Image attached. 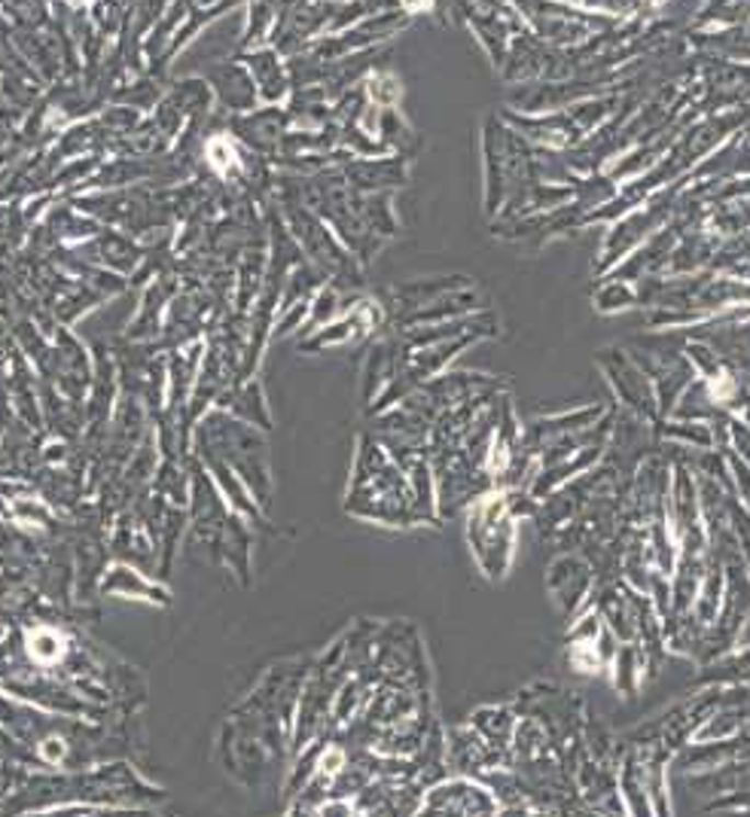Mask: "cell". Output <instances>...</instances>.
Segmentation results:
<instances>
[{
    "label": "cell",
    "instance_id": "7a4b0ae2",
    "mask_svg": "<svg viewBox=\"0 0 750 817\" xmlns=\"http://www.w3.org/2000/svg\"><path fill=\"white\" fill-rule=\"evenodd\" d=\"M519 521L512 519L507 509L504 492H492L473 500L468 509V543L473 550V559L482 567V574L488 579L507 577L516 552V528Z\"/></svg>",
    "mask_w": 750,
    "mask_h": 817
},
{
    "label": "cell",
    "instance_id": "9a60e30c",
    "mask_svg": "<svg viewBox=\"0 0 750 817\" xmlns=\"http://www.w3.org/2000/svg\"><path fill=\"white\" fill-rule=\"evenodd\" d=\"M516 723H519V714H516L512 707L504 705L480 707V711L473 714V729H476L488 745L497 747V750H510Z\"/></svg>",
    "mask_w": 750,
    "mask_h": 817
},
{
    "label": "cell",
    "instance_id": "30bf717a",
    "mask_svg": "<svg viewBox=\"0 0 750 817\" xmlns=\"http://www.w3.org/2000/svg\"><path fill=\"white\" fill-rule=\"evenodd\" d=\"M229 412L232 418L251 424L256 430H269L272 427V415L266 408V396H263V384L256 379L241 381V384H232L227 394L217 400V406Z\"/></svg>",
    "mask_w": 750,
    "mask_h": 817
},
{
    "label": "cell",
    "instance_id": "8992f818",
    "mask_svg": "<svg viewBox=\"0 0 750 817\" xmlns=\"http://www.w3.org/2000/svg\"><path fill=\"white\" fill-rule=\"evenodd\" d=\"M201 80L208 83L217 107H223L227 116H244V113H254L263 107L254 80H251V73H247V68L241 65L239 58L214 61Z\"/></svg>",
    "mask_w": 750,
    "mask_h": 817
},
{
    "label": "cell",
    "instance_id": "ac0fdd59",
    "mask_svg": "<svg viewBox=\"0 0 750 817\" xmlns=\"http://www.w3.org/2000/svg\"><path fill=\"white\" fill-rule=\"evenodd\" d=\"M610 665H613V683L625 695H632L637 690V683L647 677V663H644V653H641L637 644H620Z\"/></svg>",
    "mask_w": 750,
    "mask_h": 817
},
{
    "label": "cell",
    "instance_id": "44dd1931",
    "mask_svg": "<svg viewBox=\"0 0 750 817\" xmlns=\"http://www.w3.org/2000/svg\"><path fill=\"white\" fill-rule=\"evenodd\" d=\"M25 644H28L31 659L41 665H53L65 656V641L53 629H34L25 637Z\"/></svg>",
    "mask_w": 750,
    "mask_h": 817
},
{
    "label": "cell",
    "instance_id": "7c38bea8",
    "mask_svg": "<svg viewBox=\"0 0 750 817\" xmlns=\"http://www.w3.org/2000/svg\"><path fill=\"white\" fill-rule=\"evenodd\" d=\"M165 83L162 77H153V73H141V77H131L126 83L116 85V92L111 95V104H119V107H128L135 113H153L165 99Z\"/></svg>",
    "mask_w": 750,
    "mask_h": 817
},
{
    "label": "cell",
    "instance_id": "d6986e66",
    "mask_svg": "<svg viewBox=\"0 0 750 817\" xmlns=\"http://www.w3.org/2000/svg\"><path fill=\"white\" fill-rule=\"evenodd\" d=\"M364 95L372 107H396L400 99H403V83H400V77L394 71H388V68H376V71L369 73L367 80H364Z\"/></svg>",
    "mask_w": 750,
    "mask_h": 817
},
{
    "label": "cell",
    "instance_id": "6da1fadb",
    "mask_svg": "<svg viewBox=\"0 0 750 817\" xmlns=\"http://www.w3.org/2000/svg\"><path fill=\"white\" fill-rule=\"evenodd\" d=\"M348 509L357 516L382 521H412L415 497L406 473L394 464V458L372 434H364L357 442L355 480L348 492Z\"/></svg>",
    "mask_w": 750,
    "mask_h": 817
},
{
    "label": "cell",
    "instance_id": "5bb4252c",
    "mask_svg": "<svg viewBox=\"0 0 750 817\" xmlns=\"http://www.w3.org/2000/svg\"><path fill=\"white\" fill-rule=\"evenodd\" d=\"M275 19H278V3H244V28H241L235 56L269 46Z\"/></svg>",
    "mask_w": 750,
    "mask_h": 817
},
{
    "label": "cell",
    "instance_id": "ba28073f",
    "mask_svg": "<svg viewBox=\"0 0 750 817\" xmlns=\"http://www.w3.org/2000/svg\"><path fill=\"white\" fill-rule=\"evenodd\" d=\"M247 68L251 80H254L256 92H259V104L263 107H284L290 101V73H287V58L275 53L272 46L254 49V53H241L235 56Z\"/></svg>",
    "mask_w": 750,
    "mask_h": 817
},
{
    "label": "cell",
    "instance_id": "3957f363",
    "mask_svg": "<svg viewBox=\"0 0 750 817\" xmlns=\"http://www.w3.org/2000/svg\"><path fill=\"white\" fill-rule=\"evenodd\" d=\"M336 15V3H278V19L269 46L284 58L305 53L321 41Z\"/></svg>",
    "mask_w": 750,
    "mask_h": 817
},
{
    "label": "cell",
    "instance_id": "e0dca14e",
    "mask_svg": "<svg viewBox=\"0 0 750 817\" xmlns=\"http://www.w3.org/2000/svg\"><path fill=\"white\" fill-rule=\"evenodd\" d=\"M28 232L31 223L25 217V205L22 202H0V263L15 256L19 248H25Z\"/></svg>",
    "mask_w": 750,
    "mask_h": 817
},
{
    "label": "cell",
    "instance_id": "9c48e42d",
    "mask_svg": "<svg viewBox=\"0 0 750 817\" xmlns=\"http://www.w3.org/2000/svg\"><path fill=\"white\" fill-rule=\"evenodd\" d=\"M342 177L360 196L372 193H391L409 184V165L400 156H382V159H351L342 165Z\"/></svg>",
    "mask_w": 750,
    "mask_h": 817
},
{
    "label": "cell",
    "instance_id": "52a82bcc",
    "mask_svg": "<svg viewBox=\"0 0 750 817\" xmlns=\"http://www.w3.org/2000/svg\"><path fill=\"white\" fill-rule=\"evenodd\" d=\"M546 586H550V595L555 598L558 610L565 613L567 620H574L582 610V601L592 598V564L586 562L580 552H562V555L550 564Z\"/></svg>",
    "mask_w": 750,
    "mask_h": 817
},
{
    "label": "cell",
    "instance_id": "ffe728a7",
    "mask_svg": "<svg viewBox=\"0 0 750 817\" xmlns=\"http://www.w3.org/2000/svg\"><path fill=\"white\" fill-rule=\"evenodd\" d=\"M637 306V287L628 281H608L601 284V290L595 294V309L604 311V314H613V311H623Z\"/></svg>",
    "mask_w": 750,
    "mask_h": 817
},
{
    "label": "cell",
    "instance_id": "5b68a950",
    "mask_svg": "<svg viewBox=\"0 0 750 817\" xmlns=\"http://www.w3.org/2000/svg\"><path fill=\"white\" fill-rule=\"evenodd\" d=\"M227 131L232 141L256 156L275 159L281 150L284 135L290 131V116L284 107H259L244 116H229Z\"/></svg>",
    "mask_w": 750,
    "mask_h": 817
},
{
    "label": "cell",
    "instance_id": "8fae6325",
    "mask_svg": "<svg viewBox=\"0 0 750 817\" xmlns=\"http://www.w3.org/2000/svg\"><path fill=\"white\" fill-rule=\"evenodd\" d=\"M241 7H244V3H186V19L181 22V28L174 34L169 53L162 58V68H165L174 56H181L186 46L193 43V37H196L198 31L208 28L214 19H223V15L232 13V10H241Z\"/></svg>",
    "mask_w": 750,
    "mask_h": 817
},
{
    "label": "cell",
    "instance_id": "2e32d148",
    "mask_svg": "<svg viewBox=\"0 0 750 817\" xmlns=\"http://www.w3.org/2000/svg\"><path fill=\"white\" fill-rule=\"evenodd\" d=\"M553 741H550V735H546V729L540 726L538 720L519 717L510 741L512 766H516V762L540 760V757H553Z\"/></svg>",
    "mask_w": 750,
    "mask_h": 817
},
{
    "label": "cell",
    "instance_id": "277c9868",
    "mask_svg": "<svg viewBox=\"0 0 750 817\" xmlns=\"http://www.w3.org/2000/svg\"><path fill=\"white\" fill-rule=\"evenodd\" d=\"M598 364L608 372L613 391L620 396L628 412L641 415L644 422L659 424V403H656V391H653V381L644 376V369L637 367L632 360V354L620 352V348H608V352L598 354Z\"/></svg>",
    "mask_w": 750,
    "mask_h": 817
},
{
    "label": "cell",
    "instance_id": "4fadbf2b",
    "mask_svg": "<svg viewBox=\"0 0 750 817\" xmlns=\"http://www.w3.org/2000/svg\"><path fill=\"white\" fill-rule=\"evenodd\" d=\"M620 796L628 817H653L650 796H647V784H644V766L637 750H625L623 766H620Z\"/></svg>",
    "mask_w": 750,
    "mask_h": 817
}]
</instances>
